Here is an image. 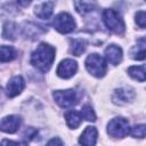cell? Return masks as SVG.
<instances>
[{
    "instance_id": "cell-1",
    "label": "cell",
    "mask_w": 146,
    "mask_h": 146,
    "mask_svg": "<svg viewBox=\"0 0 146 146\" xmlns=\"http://www.w3.org/2000/svg\"><path fill=\"white\" fill-rule=\"evenodd\" d=\"M55 59V49L48 43H40L31 55V64L41 72H47Z\"/></svg>"
},
{
    "instance_id": "cell-26",
    "label": "cell",
    "mask_w": 146,
    "mask_h": 146,
    "mask_svg": "<svg viewBox=\"0 0 146 146\" xmlns=\"http://www.w3.org/2000/svg\"><path fill=\"white\" fill-rule=\"evenodd\" d=\"M48 145H59L60 146V145H63V141L59 138H54V139L48 141Z\"/></svg>"
},
{
    "instance_id": "cell-29",
    "label": "cell",
    "mask_w": 146,
    "mask_h": 146,
    "mask_svg": "<svg viewBox=\"0 0 146 146\" xmlns=\"http://www.w3.org/2000/svg\"><path fill=\"white\" fill-rule=\"evenodd\" d=\"M0 96H1V88H0Z\"/></svg>"
},
{
    "instance_id": "cell-24",
    "label": "cell",
    "mask_w": 146,
    "mask_h": 146,
    "mask_svg": "<svg viewBox=\"0 0 146 146\" xmlns=\"http://www.w3.org/2000/svg\"><path fill=\"white\" fill-rule=\"evenodd\" d=\"M136 23L137 25H139V27L145 29L146 26V14L144 10H140L136 14Z\"/></svg>"
},
{
    "instance_id": "cell-22",
    "label": "cell",
    "mask_w": 146,
    "mask_h": 146,
    "mask_svg": "<svg viewBox=\"0 0 146 146\" xmlns=\"http://www.w3.org/2000/svg\"><path fill=\"white\" fill-rule=\"evenodd\" d=\"M80 114H81V116H82L84 120H87V121H90V122L96 121V114H95V112H94V110H92V107H91L90 105H84V106L82 107Z\"/></svg>"
},
{
    "instance_id": "cell-15",
    "label": "cell",
    "mask_w": 146,
    "mask_h": 146,
    "mask_svg": "<svg viewBox=\"0 0 146 146\" xmlns=\"http://www.w3.org/2000/svg\"><path fill=\"white\" fill-rule=\"evenodd\" d=\"M65 119H66V123L71 129H76L82 121V116L80 113L75 112V111H70L65 114Z\"/></svg>"
},
{
    "instance_id": "cell-17",
    "label": "cell",
    "mask_w": 146,
    "mask_h": 146,
    "mask_svg": "<svg viewBox=\"0 0 146 146\" xmlns=\"http://www.w3.org/2000/svg\"><path fill=\"white\" fill-rule=\"evenodd\" d=\"M128 73L131 78H133L137 81L144 82L145 81V66H131L128 68Z\"/></svg>"
},
{
    "instance_id": "cell-2",
    "label": "cell",
    "mask_w": 146,
    "mask_h": 146,
    "mask_svg": "<svg viewBox=\"0 0 146 146\" xmlns=\"http://www.w3.org/2000/svg\"><path fill=\"white\" fill-rule=\"evenodd\" d=\"M103 21L108 30L116 34H122L124 32L125 25L117 11L114 9H105L103 11Z\"/></svg>"
},
{
    "instance_id": "cell-21",
    "label": "cell",
    "mask_w": 146,
    "mask_h": 146,
    "mask_svg": "<svg viewBox=\"0 0 146 146\" xmlns=\"http://www.w3.org/2000/svg\"><path fill=\"white\" fill-rule=\"evenodd\" d=\"M16 34H17V25L15 23H11V22L6 23L5 26H3V33H2V35L6 39L14 40L16 38Z\"/></svg>"
},
{
    "instance_id": "cell-11",
    "label": "cell",
    "mask_w": 146,
    "mask_h": 146,
    "mask_svg": "<svg viewBox=\"0 0 146 146\" xmlns=\"http://www.w3.org/2000/svg\"><path fill=\"white\" fill-rule=\"evenodd\" d=\"M54 6H55L54 0H46L41 3H39L38 6H35L34 14L36 17H39L41 19H49L52 15Z\"/></svg>"
},
{
    "instance_id": "cell-4",
    "label": "cell",
    "mask_w": 146,
    "mask_h": 146,
    "mask_svg": "<svg viewBox=\"0 0 146 146\" xmlns=\"http://www.w3.org/2000/svg\"><path fill=\"white\" fill-rule=\"evenodd\" d=\"M129 131L130 127L128 120L121 116L112 119L107 124V132L114 138H123L129 135Z\"/></svg>"
},
{
    "instance_id": "cell-23",
    "label": "cell",
    "mask_w": 146,
    "mask_h": 146,
    "mask_svg": "<svg viewBox=\"0 0 146 146\" xmlns=\"http://www.w3.org/2000/svg\"><path fill=\"white\" fill-rule=\"evenodd\" d=\"M129 133L135 137V138H144L145 137V133H146V127L145 124H138V125H135L130 129Z\"/></svg>"
},
{
    "instance_id": "cell-28",
    "label": "cell",
    "mask_w": 146,
    "mask_h": 146,
    "mask_svg": "<svg viewBox=\"0 0 146 146\" xmlns=\"http://www.w3.org/2000/svg\"><path fill=\"white\" fill-rule=\"evenodd\" d=\"M1 144H15V145H17V144H21V143H18V141H11V140H2Z\"/></svg>"
},
{
    "instance_id": "cell-18",
    "label": "cell",
    "mask_w": 146,
    "mask_h": 146,
    "mask_svg": "<svg viewBox=\"0 0 146 146\" xmlns=\"http://www.w3.org/2000/svg\"><path fill=\"white\" fill-rule=\"evenodd\" d=\"M131 57L136 60H143L145 58V39H140V44H137L131 50Z\"/></svg>"
},
{
    "instance_id": "cell-5",
    "label": "cell",
    "mask_w": 146,
    "mask_h": 146,
    "mask_svg": "<svg viewBox=\"0 0 146 146\" xmlns=\"http://www.w3.org/2000/svg\"><path fill=\"white\" fill-rule=\"evenodd\" d=\"M55 102L63 108L72 107L73 105L76 104L78 102V96L76 92L73 89H67V90H56L52 94Z\"/></svg>"
},
{
    "instance_id": "cell-7",
    "label": "cell",
    "mask_w": 146,
    "mask_h": 146,
    "mask_svg": "<svg viewBox=\"0 0 146 146\" xmlns=\"http://www.w3.org/2000/svg\"><path fill=\"white\" fill-rule=\"evenodd\" d=\"M78 71V64L73 59H64L59 63L57 67V75L62 79H70L72 78Z\"/></svg>"
},
{
    "instance_id": "cell-12",
    "label": "cell",
    "mask_w": 146,
    "mask_h": 146,
    "mask_svg": "<svg viewBox=\"0 0 146 146\" xmlns=\"http://www.w3.org/2000/svg\"><path fill=\"white\" fill-rule=\"evenodd\" d=\"M105 57L112 65H117L122 60V49L116 44H110L105 49Z\"/></svg>"
},
{
    "instance_id": "cell-27",
    "label": "cell",
    "mask_w": 146,
    "mask_h": 146,
    "mask_svg": "<svg viewBox=\"0 0 146 146\" xmlns=\"http://www.w3.org/2000/svg\"><path fill=\"white\" fill-rule=\"evenodd\" d=\"M17 1V3L19 5V6H22V7H27L31 2H32V0H16Z\"/></svg>"
},
{
    "instance_id": "cell-14",
    "label": "cell",
    "mask_w": 146,
    "mask_h": 146,
    "mask_svg": "<svg viewBox=\"0 0 146 146\" xmlns=\"http://www.w3.org/2000/svg\"><path fill=\"white\" fill-rule=\"evenodd\" d=\"M74 7L81 15L91 13L97 7V0H74Z\"/></svg>"
},
{
    "instance_id": "cell-10",
    "label": "cell",
    "mask_w": 146,
    "mask_h": 146,
    "mask_svg": "<svg viewBox=\"0 0 146 146\" xmlns=\"http://www.w3.org/2000/svg\"><path fill=\"white\" fill-rule=\"evenodd\" d=\"M24 87H25V81L21 75L13 76L7 84L6 94L8 97H15L23 91Z\"/></svg>"
},
{
    "instance_id": "cell-13",
    "label": "cell",
    "mask_w": 146,
    "mask_h": 146,
    "mask_svg": "<svg viewBox=\"0 0 146 146\" xmlns=\"http://www.w3.org/2000/svg\"><path fill=\"white\" fill-rule=\"evenodd\" d=\"M97 135H98V132L95 127H87L84 129V131L82 132V135L79 139V143L82 145H87V146L95 145L97 141Z\"/></svg>"
},
{
    "instance_id": "cell-16",
    "label": "cell",
    "mask_w": 146,
    "mask_h": 146,
    "mask_svg": "<svg viewBox=\"0 0 146 146\" xmlns=\"http://www.w3.org/2000/svg\"><path fill=\"white\" fill-rule=\"evenodd\" d=\"M16 57V51L10 46H1L0 47V63L10 62Z\"/></svg>"
},
{
    "instance_id": "cell-9",
    "label": "cell",
    "mask_w": 146,
    "mask_h": 146,
    "mask_svg": "<svg viewBox=\"0 0 146 146\" xmlns=\"http://www.w3.org/2000/svg\"><path fill=\"white\" fill-rule=\"evenodd\" d=\"M22 119L17 115H8L0 121V130L7 133H14L21 127Z\"/></svg>"
},
{
    "instance_id": "cell-25",
    "label": "cell",
    "mask_w": 146,
    "mask_h": 146,
    "mask_svg": "<svg viewBox=\"0 0 146 146\" xmlns=\"http://www.w3.org/2000/svg\"><path fill=\"white\" fill-rule=\"evenodd\" d=\"M36 133H38V131H36L34 128H32V127H30V128L25 129V131L23 132V138L25 139V143H27L29 140L33 139V138L35 137V135H36Z\"/></svg>"
},
{
    "instance_id": "cell-8",
    "label": "cell",
    "mask_w": 146,
    "mask_h": 146,
    "mask_svg": "<svg viewBox=\"0 0 146 146\" xmlns=\"http://www.w3.org/2000/svg\"><path fill=\"white\" fill-rule=\"evenodd\" d=\"M135 98V91L133 89L129 87H122L114 91V95L112 97V100L114 104L117 105H124L129 102H131Z\"/></svg>"
},
{
    "instance_id": "cell-19",
    "label": "cell",
    "mask_w": 146,
    "mask_h": 146,
    "mask_svg": "<svg viewBox=\"0 0 146 146\" xmlns=\"http://www.w3.org/2000/svg\"><path fill=\"white\" fill-rule=\"evenodd\" d=\"M86 48H87V43H86L84 40H82V39H74L72 41V49H71V51H72L73 55L81 56L84 52Z\"/></svg>"
},
{
    "instance_id": "cell-20",
    "label": "cell",
    "mask_w": 146,
    "mask_h": 146,
    "mask_svg": "<svg viewBox=\"0 0 146 146\" xmlns=\"http://www.w3.org/2000/svg\"><path fill=\"white\" fill-rule=\"evenodd\" d=\"M43 31L39 26H36V25H34L32 23H27L26 26L24 27V34L26 35V38H32V39L39 38V35Z\"/></svg>"
},
{
    "instance_id": "cell-3",
    "label": "cell",
    "mask_w": 146,
    "mask_h": 146,
    "mask_svg": "<svg viewBox=\"0 0 146 146\" xmlns=\"http://www.w3.org/2000/svg\"><path fill=\"white\" fill-rule=\"evenodd\" d=\"M86 68L91 75L96 78H103L106 73L107 65H106L105 59L100 55L91 54L86 59Z\"/></svg>"
},
{
    "instance_id": "cell-6",
    "label": "cell",
    "mask_w": 146,
    "mask_h": 146,
    "mask_svg": "<svg viewBox=\"0 0 146 146\" xmlns=\"http://www.w3.org/2000/svg\"><path fill=\"white\" fill-rule=\"evenodd\" d=\"M54 27L59 33H70L74 31L75 29V22L73 17L67 13H60L58 14L54 19Z\"/></svg>"
}]
</instances>
